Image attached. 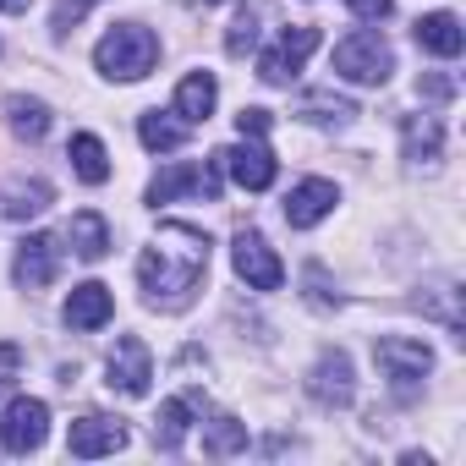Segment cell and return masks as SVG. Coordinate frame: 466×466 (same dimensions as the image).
I'll use <instances>...</instances> for the list:
<instances>
[{
  "instance_id": "52a82bcc",
  "label": "cell",
  "mask_w": 466,
  "mask_h": 466,
  "mask_svg": "<svg viewBox=\"0 0 466 466\" xmlns=\"http://www.w3.org/2000/svg\"><path fill=\"white\" fill-rule=\"evenodd\" d=\"M219 170H230V176H237V187H248V192H269L275 176H280L275 154H269L258 137H242V143L219 148Z\"/></svg>"
},
{
  "instance_id": "8fae6325",
  "label": "cell",
  "mask_w": 466,
  "mask_h": 466,
  "mask_svg": "<svg viewBox=\"0 0 466 466\" xmlns=\"http://www.w3.org/2000/svg\"><path fill=\"white\" fill-rule=\"evenodd\" d=\"M56 269H61V248H56V237H23V242H17L12 280H17L23 291H45V286L56 280Z\"/></svg>"
},
{
  "instance_id": "5b68a950",
  "label": "cell",
  "mask_w": 466,
  "mask_h": 466,
  "mask_svg": "<svg viewBox=\"0 0 466 466\" xmlns=\"http://www.w3.org/2000/svg\"><path fill=\"white\" fill-rule=\"evenodd\" d=\"M319 39H324V34H319L313 23H297V28H286V34L275 39V50L258 61V77H264V83H275V88H286V83H291V77L308 66V56L319 50Z\"/></svg>"
},
{
  "instance_id": "9c48e42d",
  "label": "cell",
  "mask_w": 466,
  "mask_h": 466,
  "mask_svg": "<svg viewBox=\"0 0 466 466\" xmlns=\"http://www.w3.org/2000/svg\"><path fill=\"white\" fill-rule=\"evenodd\" d=\"M45 433H50V406H45V400H34V395H17V400L6 406V417H0V444L17 450V455L39 450V444H45Z\"/></svg>"
},
{
  "instance_id": "cb8c5ba5",
  "label": "cell",
  "mask_w": 466,
  "mask_h": 466,
  "mask_svg": "<svg viewBox=\"0 0 466 466\" xmlns=\"http://www.w3.org/2000/svg\"><path fill=\"white\" fill-rule=\"evenodd\" d=\"M187 428H192V400H187V395H176V400H165V406H159V422H154V444H159V450H181Z\"/></svg>"
},
{
  "instance_id": "1f68e13d",
  "label": "cell",
  "mask_w": 466,
  "mask_h": 466,
  "mask_svg": "<svg viewBox=\"0 0 466 466\" xmlns=\"http://www.w3.org/2000/svg\"><path fill=\"white\" fill-rule=\"evenodd\" d=\"M346 6H351L362 23H379V17H390V12H395V0H346Z\"/></svg>"
},
{
  "instance_id": "2e32d148",
  "label": "cell",
  "mask_w": 466,
  "mask_h": 466,
  "mask_svg": "<svg viewBox=\"0 0 466 466\" xmlns=\"http://www.w3.org/2000/svg\"><path fill=\"white\" fill-rule=\"evenodd\" d=\"M417 45L428 50V56H439V61H455L461 56V45H466V34H461V17L455 12H428V17H417Z\"/></svg>"
},
{
  "instance_id": "d4e9b609",
  "label": "cell",
  "mask_w": 466,
  "mask_h": 466,
  "mask_svg": "<svg viewBox=\"0 0 466 466\" xmlns=\"http://www.w3.org/2000/svg\"><path fill=\"white\" fill-rule=\"evenodd\" d=\"M297 116H308V121H319V127H346V121L357 116V105H351V99H335V94H308V99L297 105Z\"/></svg>"
},
{
  "instance_id": "ac0fdd59",
  "label": "cell",
  "mask_w": 466,
  "mask_h": 466,
  "mask_svg": "<svg viewBox=\"0 0 466 466\" xmlns=\"http://www.w3.org/2000/svg\"><path fill=\"white\" fill-rule=\"evenodd\" d=\"M66 242H72V253H77L83 264H99V258L110 253V225H105V214H94V208L72 214V225H66Z\"/></svg>"
},
{
  "instance_id": "7402d4cb",
  "label": "cell",
  "mask_w": 466,
  "mask_h": 466,
  "mask_svg": "<svg viewBox=\"0 0 466 466\" xmlns=\"http://www.w3.org/2000/svg\"><path fill=\"white\" fill-rule=\"evenodd\" d=\"M6 121H12V132H17L23 143H39V137L50 132V105H45V99H28V94H12V99H6Z\"/></svg>"
},
{
  "instance_id": "6da1fadb",
  "label": "cell",
  "mask_w": 466,
  "mask_h": 466,
  "mask_svg": "<svg viewBox=\"0 0 466 466\" xmlns=\"http://www.w3.org/2000/svg\"><path fill=\"white\" fill-rule=\"evenodd\" d=\"M203 275H208V230L181 225V219L159 225V237H154L148 253L137 258L143 297H148V308H159V313H181V308L198 297Z\"/></svg>"
},
{
  "instance_id": "603a6c76",
  "label": "cell",
  "mask_w": 466,
  "mask_h": 466,
  "mask_svg": "<svg viewBox=\"0 0 466 466\" xmlns=\"http://www.w3.org/2000/svg\"><path fill=\"white\" fill-rule=\"evenodd\" d=\"M50 181H12L6 187V198H0V214L6 219H34V214H45L50 208Z\"/></svg>"
},
{
  "instance_id": "30bf717a",
  "label": "cell",
  "mask_w": 466,
  "mask_h": 466,
  "mask_svg": "<svg viewBox=\"0 0 466 466\" xmlns=\"http://www.w3.org/2000/svg\"><path fill=\"white\" fill-rule=\"evenodd\" d=\"M176 192H192V198L219 203V154L203 159V165H176V170H165V176L148 181V203H170Z\"/></svg>"
},
{
  "instance_id": "d6a6232c",
  "label": "cell",
  "mask_w": 466,
  "mask_h": 466,
  "mask_svg": "<svg viewBox=\"0 0 466 466\" xmlns=\"http://www.w3.org/2000/svg\"><path fill=\"white\" fill-rule=\"evenodd\" d=\"M417 88H422V94H433V99H450V94H455V83H450V77H428V83H417Z\"/></svg>"
},
{
  "instance_id": "4dcf8cb0",
  "label": "cell",
  "mask_w": 466,
  "mask_h": 466,
  "mask_svg": "<svg viewBox=\"0 0 466 466\" xmlns=\"http://www.w3.org/2000/svg\"><path fill=\"white\" fill-rule=\"evenodd\" d=\"M237 132H242V137H264V132H269V110H258V105L242 110V116H237Z\"/></svg>"
},
{
  "instance_id": "f546056e",
  "label": "cell",
  "mask_w": 466,
  "mask_h": 466,
  "mask_svg": "<svg viewBox=\"0 0 466 466\" xmlns=\"http://www.w3.org/2000/svg\"><path fill=\"white\" fill-rule=\"evenodd\" d=\"M308 302H313V308H340V297H329V286H324V269H319V264L308 269Z\"/></svg>"
},
{
  "instance_id": "ffe728a7",
  "label": "cell",
  "mask_w": 466,
  "mask_h": 466,
  "mask_svg": "<svg viewBox=\"0 0 466 466\" xmlns=\"http://www.w3.org/2000/svg\"><path fill=\"white\" fill-rule=\"evenodd\" d=\"M66 159H72V170H77L88 187H105V181H110V154H105V143H99L94 132H77V137L66 143Z\"/></svg>"
},
{
  "instance_id": "5bb4252c",
  "label": "cell",
  "mask_w": 466,
  "mask_h": 466,
  "mask_svg": "<svg viewBox=\"0 0 466 466\" xmlns=\"http://www.w3.org/2000/svg\"><path fill=\"white\" fill-rule=\"evenodd\" d=\"M335 203H340L335 181H324V176H313V181H297V187L286 192V225H291V230H308V225H319V219H324Z\"/></svg>"
},
{
  "instance_id": "7c38bea8",
  "label": "cell",
  "mask_w": 466,
  "mask_h": 466,
  "mask_svg": "<svg viewBox=\"0 0 466 466\" xmlns=\"http://www.w3.org/2000/svg\"><path fill=\"white\" fill-rule=\"evenodd\" d=\"M308 395H313L319 406H351V395H357L351 357H346V351H324V357L313 362V373H308Z\"/></svg>"
},
{
  "instance_id": "8992f818",
  "label": "cell",
  "mask_w": 466,
  "mask_h": 466,
  "mask_svg": "<svg viewBox=\"0 0 466 466\" xmlns=\"http://www.w3.org/2000/svg\"><path fill=\"white\" fill-rule=\"evenodd\" d=\"M230 264H237V275L253 291H280V280H286V264L275 258V248L258 237V230H237V242H230Z\"/></svg>"
},
{
  "instance_id": "4fadbf2b",
  "label": "cell",
  "mask_w": 466,
  "mask_h": 466,
  "mask_svg": "<svg viewBox=\"0 0 466 466\" xmlns=\"http://www.w3.org/2000/svg\"><path fill=\"white\" fill-rule=\"evenodd\" d=\"M121 444H127V428H121V417H99V411L77 417V422H72V433H66V450H72L77 461H94V455H116Z\"/></svg>"
},
{
  "instance_id": "4316f807",
  "label": "cell",
  "mask_w": 466,
  "mask_h": 466,
  "mask_svg": "<svg viewBox=\"0 0 466 466\" xmlns=\"http://www.w3.org/2000/svg\"><path fill=\"white\" fill-rule=\"evenodd\" d=\"M253 45H258V12H248V6H242V12H237V23H230V34H225V50L242 61V56H253Z\"/></svg>"
},
{
  "instance_id": "83f0119b",
  "label": "cell",
  "mask_w": 466,
  "mask_h": 466,
  "mask_svg": "<svg viewBox=\"0 0 466 466\" xmlns=\"http://www.w3.org/2000/svg\"><path fill=\"white\" fill-rule=\"evenodd\" d=\"M94 6H99V0H56V17H50V28H56V34H72V28H77V23H83Z\"/></svg>"
},
{
  "instance_id": "7a4b0ae2",
  "label": "cell",
  "mask_w": 466,
  "mask_h": 466,
  "mask_svg": "<svg viewBox=\"0 0 466 466\" xmlns=\"http://www.w3.org/2000/svg\"><path fill=\"white\" fill-rule=\"evenodd\" d=\"M94 61H99V72L116 77V83H137V77L154 72V61H159V39H154L143 23H116V28L99 39Z\"/></svg>"
},
{
  "instance_id": "d6986e66",
  "label": "cell",
  "mask_w": 466,
  "mask_h": 466,
  "mask_svg": "<svg viewBox=\"0 0 466 466\" xmlns=\"http://www.w3.org/2000/svg\"><path fill=\"white\" fill-rule=\"evenodd\" d=\"M187 132H192V127H187L176 110H148V116L137 121V137H143L148 154H176V148L187 143Z\"/></svg>"
},
{
  "instance_id": "3957f363",
  "label": "cell",
  "mask_w": 466,
  "mask_h": 466,
  "mask_svg": "<svg viewBox=\"0 0 466 466\" xmlns=\"http://www.w3.org/2000/svg\"><path fill=\"white\" fill-rule=\"evenodd\" d=\"M335 72H340L346 83H357V88H379V83H390V72H395V50H390L384 34L357 28L351 39L335 45Z\"/></svg>"
},
{
  "instance_id": "484cf974",
  "label": "cell",
  "mask_w": 466,
  "mask_h": 466,
  "mask_svg": "<svg viewBox=\"0 0 466 466\" xmlns=\"http://www.w3.org/2000/svg\"><path fill=\"white\" fill-rule=\"evenodd\" d=\"M242 444H248V422H237V417H214L203 428V450L208 455H237Z\"/></svg>"
},
{
  "instance_id": "e575fe53",
  "label": "cell",
  "mask_w": 466,
  "mask_h": 466,
  "mask_svg": "<svg viewBox=\"0 0 466 466\" xmlns=\"http://www.w3.org/2000/svg\"><path fill=\"white\" fill-rule=\"evenodd\" d=\"M203 6H214V0H203Z\"/></svg>"
},
{
  "instance_id": "f1b7e54d",
  "label": "cell",
  "mask_w": 466,
  "mask_h": 466,
  "mask_svg": "<svg viewBox=\"0 0 466 466\" xmlns=\"http://www.w3.org/2000/svg\"><path fill=\"white\" fill-rule=\"evenodd\" d=\"M17 373H23V346L0 340V390H6V384H17Z\"/></svg>"
},
{
  "instance_id": "277c9868",
  "label": "cell",
  "mask_w": 466,
  "mask_h": 466,
  "mask_svg": "<svg viewBox=\"0 0 466 466\" xmlns=\"http://www.w3.org/2000/svg\"><path fill=\"white\" fill-rule=\"evenodd\" d=\"M373 362L384 368V379H390L395 395H411V390L433 373V351H428L422 340H406V335H384V340H373Z\"/></svg>"
},
{
  "instance_id": "9a60e30c",
  "label": "cell",
  "mask_w": 466,
  "mask_h": 466,
  "mask_svg": "<svg viewBox=\"0 0 466 466\" xmlns=\"http://www.w3.org/2000/svg\"><path fill=\"white\" fill-rule=\"evenodd\" d=\"M110 313H116V297H110V286H99V280H88V286H72V297H66V324L72 329H105L110 324Z\"/></svg>"
},
{
  "instance_id": "836d02e7",
  "label": "cell",
  "mask_w": 466,
  "mask_h": 466,
  "mask_svg": "<svg viewBox=\"0 0 466 466\" xmlns=\"http://www.w3.org/2000/svg\"><path fill=\"white\" fill-rule=\"evenodd\" d=\"M0 12H28V0H0Z\"/></svg>"
},
{
  "instance_id": "e0dca14e",
  "label": "cell",
  "mask_w": 466,
  "mask_h": 466,
  "mask_svg": "<svg viewBox=\"0 0 466 466\" xmlns=\"http://www.w3.org/2000/svg\"><path fill=\"white\" fill-rule=\"evenodd\" d=\"M214 99H219L214 72H187L181 88H176V116H181L187 127H203V121L214 116Z\"/></svg>"
},
{
  "instance_id": "44dd1931",
  "label": "cell",
  "mask_w": 466,
  "mask_h": 466,
  "mask_svg": "<svg viewBox=\"0 0 466 466\" xmlns=\"http://www.w3.org/2000/svg\"><path fill=\"white\" fill-rule=\"evenodd\" d=\"M400 137H406V159H417V165H428V159L444 154V127L433 116H406L400 121Z\"/></svg>"
},
{
  "instance_id": "ba28073f",
  "label": "cell",
  "mask_w": 466,
  "mask_h": 466,
  "mask_svg": "<svg viewBox=\"0 0 466 466\" xmlns=\"http://www.w3.org/2000/svg\"><path fill=\"white\" fill-rule=\"evenodd\" d=\"M105 384L116 390V395H127V400H137V395H148V379H154V362H148V346L137 340V335H121L116 340V351H110V362H105Z\"/></svg>"
}]
</instances>
